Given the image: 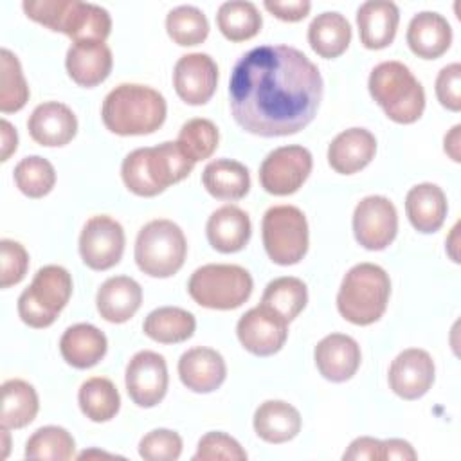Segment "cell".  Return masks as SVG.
I'll return each instance as SVG.
<instances>
[{"label": "cell", "instance_id": "d6986e66", "mask_svg": "<svg viewBox=\"0 0 461 461\" xmlns=\"http://www.w3.org/2000/svg\"><path fill=\"white\" fill-rule=\"evenodd\" d=\"M27 130L32 140L41 146H65L76 137L77 119L67 104L47 101L32 110Z\"/></svg>", "mask_w": 461, "mask_h": 461}, {"label": "cell", "instance_id": "52a82bcc", "mask_svg": "<svg viewBox=\"0 0 461 461\" xmlns=\"http://www.w3.org/2000/svg\"><path fill=\"white\" fill-rule=\"evenodd\" d=\"M254 281L240 265L209 263L196 268L187 283L191 299L211 310L240 308L252 294Z\"/></svg>", "mask_w": 461, "mask_h": 461}, {"label": "cell", "instance_id": "30bf717a", "mask_svg": "<svg viewBox=\"0 0 461 461\" xmlns=\"http://www.w3.org/2000/svg\"><path fill=\"white\" fill-rule=\"evenodd\" d=\"M263 245L277 265H295L308 250V221L295 205H274L261 221Z\"/></svg>", "mask_w": 461, "mask_h": 461}, {"label": "cell", "instance_id": "f35d334b", "mask_svg": "<svg viewBox=\"0 0 461 461\" xmlns=\"http://www.w3.org/2000/svg\"><path fill=\"white\" fill-rule=\"evenodd\" d=\"M166 31L175 43L182 47H191L202 43L207 38L209 22L198 7L178 5L167 13Z\"/></svg>", "mask_w": 461, "mask_h": 461}, {"label": "cell", "instance_id": "f1b7e54d", "mask_svg": "<svg viewBox=\"0 0 461 461\" xmlns=\"http://www.w3.org/2000/svg\"><path fill=\"white\" fill-rule=\"evenodd\" d=\"M254 430L267 443H286L301 430L299 411L283 400H267L254 412Z\"/></svg>", "mask_w": 461, "mask_h": 461}, {"label": "cell", "instance_id": "83f0119b", "mask_svg": "<svg viewBox=\"0 0 461 461\" xmlns=\"http://www.w3.org/2000/svg\"><path fill=\"white\" fill-rule=\"evenodd\" d=\"M447 196L436 184L423 182L409 189L405 196V212L412 227L423 234L436 232L447 216Z\"/></svg>", "mask_w": 461, "mask_h": 461}, {"label": "cell", "instance_id": "e0dca14e", "mask_svg": "<svg viewBox=\"0 0 461 461\" xmlns=\"http://www.w3.org/2000/svg\"><path fill=\"white\" fill-rule=\"evenodd\" d=\"M436 367L432 357L420 348H409L396 355L389 366V387L403 400L421 398L434 384Z\"/></svg>", "mask_w": 461, "mask_h": 461}, {"label": "cell", "instance_id": "836d02e7", "mask_svg": "<svg viewBox=\"0 0 461 461\" xmlns=\"http://www.w3.org/2000/svg\"><path fill=\"white\" fill-rule=\"evenodd\" d=\"M81 412L92 421H108L121 409V396L112 380L104 376H92L85 380L77 393Z\"/></svg>", "mask_w": 461, "mask_h": 461}, {"label": "cell", "instance_id": "6da1fadb", "mask_svg": "<svg viewBox=\"0 0 461 461\" xmlns=\"http://www.w3.org/2000/svg\"><path fill=\"white\" fill-rule=\"evenodd\" d=\"M322 76L290 45H261L234 65L229 99L234 121L249 133L283 137L306 128L322 99Z\"/></svg>", "mask_w": 461, "mask_h": 461}, {"label": "cell", "instance_id": "44dd1931", "mask_svg": "<svg viewBox=\"0 0 461 461\" xmlns=\"http://www.w3.org/2000/svg\"><path fill=\"white\" fill-rule=\"evenodd\" d=\"M113 58L104 41H76L67 50L65 67L74 83L81 86H95L112 72Z\"/></svg>", "mask_w": 461, "mask_h": 461}, {"label": "cell", "instance_id": "7c38bea8", "mask_svg": "<svg viewBox=\"0 0 461 461\" xmlns=\"http://www.w3.org/2000/svg\"><path fill=\"white\" fill-rule=\"evenodd\" d=\"M124 229L106 214L86 220L79 234V254L92 270H108L115 267L124 252Z\"/></svg>", "mask_w": 461, "mask_h": 461}, {"label": "cell", "instance_id": "8992f818", "mask_svg": "<svg viewBox=\"0 0 461 461\" xmlns=\"http://www.w3.org/2000/svg\"><path fill=\"white\" fill-rule=\"evenodd\" d=\"M369 94L400 124L416 122L425 110V90L402 61H382L369 74Z\"/></svg>", "mask_w": 461, "mask_h": 461}, {"label": "cell", "instance_id": "4dcf8cb0", "mask_svg": "<svg viewBox=\"0 0 461 461\" xmlns=\"http://www.w3.org/2000/svg\"><path fill=\"white\" fill-rule=\"evenodd\" d=\"M351 41V25L344 14L326 11L308 25V43L315 54L331 59L340 56Z\"/></svg>", "mask_w": 461, "mask_h": 461}, {"label": "cell", "instance_id": "f546056e", "mask_svg": "<svg viewBox=\"0 0 461 461\" xmlns=\"http://www.w3.org/2000/svg\"><path fill=\"white\" fill-rule=\"evenodd\" d=\"M202 184L218 200H240L250 189V175L238 160L216 158L203 167Z\"/></svg>", "mask_w": 461, "mask_h": 461}, {"label": "cell", "instance_id": "9c48e42d", "mask_svg": "<svg viewBox=\"0 0 461 461\" xmlns=\"http://www.w3.org/2000/svg\"><path fill=\"white\" fill-rule=\"evenodd\" d=\"M70 294L72 277L68 270L59 265H45L20 294L18 315L31 328H47L67 306Z\"/></svg>", "mask_w": 461, "mask_h": 461}, {"label": "cell", "instance_id": "b9f144b4", "mask_svg": "<svg viewBox=\"0 0 461 461\" xmlns=\"http://www.w3.org/2000/svg\"><path fill=\"white\" fill-rule=\"evenodd\" d=\"M182 454V438L169 429H155L139 441V456L146 461H175Z\"/></svg>", "mask_w": 461, "mask_h": 461}, {"label": "cell", "instance_id": "7dc6e473", "mask_svg": "<svg viewBox=\"0 0 461 461\" xmlns=\"http://www.w3.org/2000/svg\"><path fill=\"white\" fill-rule=\"evenodd\" d=\"M342 459L346 461H362V459H369V461H378L384 459L382 454V441L369 438V436H362L357 438L355 441H351V445L348 447V450L342 454Z\"/></svg>", "mask_w": 461, "mask_h": 461}, {"label": "cell", "instance_id": "c3c4849f", "mask_svg": "<svg viewBox=\"0 0 461 461\" xmlns=\"http://www.w3.org/2000/svg\"><path fill=\"white\" fill-rule=\"evenodd\" d=\"M382 454L384 459H402V461H412L418 457L412 445L405 439H385L382 441Z\"/></svg>", "mask_w": 461, "mask_h": 461}, {"label": "cell", "instance_id": "277c9868", "mask_svg": "<svg viewBox=\"0 0 461 461\" xmlns=\"http://www.w3.org/2000/svg\"><path fill=\"white\" fill-rule=\"evenodd\" d=\"M25 14L76 41H104L112 31L108 11L81 0H23Z\"/></svg>", "mask_w": 461, "mask_h": 461}, {"label": "cell", "instance_id": "f907efd6", "mask_svg": "<svg viewBox=\"0 0 461 461\" xmlns=\"http://www.w3.org/2000/svg\"><path fill=\"white\" fill-rule=\"evenodd\" d=\"M459 130L461 126L456 124L447 135H445V153L454 160V162H459Z\"/></svg>", "mask_w": 461, "mask_h": 461}, {"label": "cell", "instance_id": "4316f807", "mask_svg": "<svg viewBox=\"0 0 461 461\" xmlns=\"http://www.w3.org/2000/svg\"><path fill=\"white\" fill-rule=\"evenodd\" d=\"M108 349L106 335L88 322H79L65 330L59 339V353L63 360L76 369L95 366Z\"/></svg>", "mask_w": 461, "mask_h": 461}, {"label": "cell", "instance_id": "d590c367", "mask_svg": "<svg viewBox=\"0 0 461 461\" xmlns=\"http://www.w3.org/2000/svg\"><path fill=\"white\" fill-rule=\"evenodd\" d=\"M308 303L306 285L299 277L283 276L270 281L261 295V304L274 310L286 322L294 321Z\"/></svg>", "mask_w": 461, "mask_h": 461}, {"label": "cell", "instance_id": "bcb514c9", "mask_svg": "<svg viewBox=\"0 0 461 461\" xmlns=\"http://www.w3.org/2000/svg\"><path fill=\"white\" fill-rule=\"evenodd\" d=\"M263 5L268 13L283 22H299L312 9V4L308 0H265Z\"/></svg>", "mask_w": 461, "mask_h": 461}, {"label": "cell", "instance_id": "7402d4cb", "mask_svg": "<svg viewBox=\"0 0 461 461\" xmlns=\"http://www.w3.org/2000/svg\"><path fill=\"white\" fill-rule=\"evenodd\" d=\"M376 153V139L366 128L340 131L328 148V164L340 175H353L364 169Z\"/></svg>", "mask_w": 461, "mask_h": 461}, {"label": "cell", "instance_id": "9a60e30c", "mask_svg": "<svg viewBox=\"0 0 461 461\" xmlns=\"http://www.w3.org/2000/svg\"><path fill=\"white\" fill-rule=\"evenodd\" d=\"M167 366L162 355L144 349L135 353L124 375L126 391L131 402L139 407H155L162 402L167 391Z\"/></svg>", "mask_w": 461, "mask_h": 461}, {"label": "cell", "instance_id": "cb8c5ba5", "mask_svg": "<svg viewBox=\"0 0 461 461\" xmlns=\"http://www.w3.org/2000/svg\"><path fill=\"white\" fill-rule=\"evenodd\" d=\"M407 43L418 58L436 59L448 50L452 43V27L443 14L421 11L409 22Z\"/></svg>", "mask_w": 461, "mask_h": 461}, {"label": "cell", "instance_id": "8d00e7d4", "mask_svg": "<svg viewBox=\"0 0 461 461\" xmlns=\"http://www.w3.org/2000/svg\"><path fill=\"white\" fill-rule=\"evenodd\" d=\"M74 452L76 441L72 434L58 425L38 429L25 443V457L29 459L68 461L74 457Z\"/></svg>", "mask_w": 461, "mask_h": 461}, {"label": "cell", "instance_id": "2e32d148", "mask_svg": "<svg viewBox=\"0 0 461 461\" xmlns=\"http://www.w3.org/2000/svg\"><path fill=\"white\" fill-rule=\"evenodd\" d=\"M218 85V67L205 52L184 54L173 68V86L176 95L193 106L205 104Z\"/></svg>", "mask_w": 461, "mask_h": 461}, {"label": "cell", "instance_id": "7a4b0ae2", "mask_svg": "<svg viewBox=\"0 0 461 461\" xmlns=\"http://www.w3.org/2000/svg\"><path fill=\"white\" fill-rule=\"evenodd\" d=\"M178 142L166 140L153 148L130 151L121 166L124 185L137 196H155L171 184L184 180L194 167Z\"/></svg>", "mask_w": 461, "mask_h": 461}, {"label": "cell", "instance_id": "ba28073f", "mask_svg": "<svg viewBox=\"0 0 461 461\" xmlns=\"http://www.w3.org/2000/svg\"><path fill=\"white\" fill-rule=\"evenodd\" d=\"M187 254L184 230L171 220L148 221L135 240V263L151 277H169L176 274Z\"/></svg>", "mask_w": 461, "mask_h": 461}, {"label": "cell", "instance_id": "1f68e13d", "mask_svg": "<svg viewBox=\"0 0 461 461\" xmlns=\"http://www.w3.org/2000/svg\"><path fill=\"white\" fill-rule=\"evenodd\" d=\"M196 319L191 312L178 306H160L144 319V333L160 344H176L193 337Z\"/></svg>", "mask_w": 461, "mask_h": 461}, {"label": "cell", "instance_id": "ffe728a7", "mask_svg": "<svg viewBox=\"0 0 461 461\" xmlns=\"http://www.w3.org/2000/svg\"><path fill=\"white\" fill-rule=\"evenodd\" d=\"M178 376L182 384L194 393H212L225 382L227 366L216 349L196 346L182 353Z\"/></svg>", "mask_w": 461, "mask_h": 461}, {"label": "cell", "instance_id": "7bdbcfd3", "mask_svg": "<svg viewBox=\"0 0 461 461\" xmlns=\"http://www.w3.org/2000/svg\"><path fill=\"white\" fill-rule=\"evenodd\" d=\"M194 461H214V459H227V461H245L247 452L241 445L225 432H207L200 438L196 454L193 456Z\"/></svg>", "mask_w": 461, "mask_h": 461}, {"label": "cell", "instance_id": "603a6c76", "mask_svg": "<svg viewBox=\"0 0 461 461\" xmlns=\"http://www.w3.org/2000/svg\"><path fill=\"white\" fill-rule=\"evenodd\" d=\"M400 22V11L389 0H367L357 11L360 41L366 49H384L393 43Z\"/></svg>", "mask_w": 461, "mask_h": 461}, {"label": "cell", "instance_id": "60d3db41", "mask_svg": "<svg viewBox=\"0 0 461 461\" xmlns=\"http://www.w3.org/2000/svg\"><path fill=\"white\" fill-rule=\"evenodd\" d=\"M218 140L220 133L216 124L203 117H194L184 122L176 139L184 153L194 162L209 158L218 148Z\"/></svg>", "mask_w": 461, "mask_h": 461}, {"label": "cell", "instance_id": "5b68a950", "mask_svg": "<svg viewBox=\"0 0 461 461\" xmlns=\"http://www.w3.org/2000/svg\"><path fill=\"white\" fill-rule=\"evenodd\" d=\"M391 279L387 272L375 263H358L351 267L339 288V313L351 324L369 326L376 322L389 303Z\"/></svg>", "mask_w": 461, "mask_h": 461}, {"label": "cell", "instance_id": "ab89813d", "mask_svg": "<svg viewBox=\"0 0 461 461\" xmlns=\"http://www.w3.org/2000/svg\"><path fill=\"white\" fill-rule=\"evenodd\" d=\"M16 187L29 198H41L49 194L56 184L54 166L38 155L22 158L14 166Z\"/></svg>", "mask_w": 461, "mask_h": 461}, {"label": "cell", "instance_id": "d4e9b609", "mask_svg": "<svg viewBox=\"0 0 461 461\" xmlns=\"http://www.w3.org/2000/svg\"><path fill=\"white\" fill-rule=\"evenodd\" d=\"M250 218L236 205L218 207L207 220L205 234L211 247L221 254H232L241 250L250 240Z\"/></svg>", "mask_w": 461, "mask_h": 461}, {"label": "cell", "instance_id": "ac0fdd59", "mask_svg": "<svg viewBox=\"0 0 461 461\" xmlns=\"http://www.w3.org/2000/svg\"><path fill=\"white\" fill-rule=\"evenodd\" d=\"M315 366L319 373L330 382H346L349 380L360 366V346L358 342L344 333H330L313 351Z\"/></svg>", "mask_w": 461, "mask_h": 461}, {"label": "cell", "instance_id": "681fc988", "mask_svg": "<svg viewBox=\"0 0 461 461\" xmlns=\"http://www.w3.org/2000/svg\"><path fill=\"white\" fill-rule=\"evenodd\" d=\"M0 131H2V155H0V160H7L11 157V153L16 151V146H18V135H16V130L13 128V124L5 119L0 121Z\"/></svg>", "mask_w": 461, "mask_h": 461}, {"label": "cell", "instance_id": "8fae6325", "mask_svg": "<svg viewBox=\"0 0 461 461\" xmlns=\"http://www.w3.org/2000/svg\"><path fill=\"white\" fill-rule=\"evenodd\" d=\"M313 158L304 146L290 144L270 151L259 166L261 187L276 196L295 193L312 173Z\"/></svg>", "mask_w": 461, "mask_h": 461}, {"label": "cell", "instance_id": "3957f363", "mask_svg": "<svg viewBox=\"0 0 461 461\" xmlns=\"http://www.w3.org/2000/svg\"><path fill=\"white\" fill-rule=\"evenodd\" d=\"M167 113L164 95L146 85L122 83L103 101L101 119L115 135H148L157 131Z\"/></svg>", "mask_w": 461, "mask_h": 461}, {"label": "cell", "instance_id": "816d5d0a", "mask_svg": "<svg viewBox=\"0 0 461 461\" xmlns=\"http://www.w3.org/2000/svg\"><path fill=\"white\" fill-rule=\"evenodd\" d=\"M2 438H4V452H2V457L7 456V448H9V438H7V429L2 427Z\"/></svg>", "mask_w": 461, "mask_h": 461}, {"label": "cell", "instance_id": "ee69618b", "mask_svg": "<svg viewBox=\"0 0 461 461\" xmlns=\"http://www.w3.org/2000/svg\"><path fill=\"white\" fill-rule=\"evenodd\" d=\"M0 286L9 288L20 283L29 268V254L25 247L13 240L0 241Z\"/></svg>", "mask_w": 461, "mask_h": 461}, {"label": "cell", "instance_id": "484cf974", "mask_svg": "<svg viewBox=\"0 0 461 461\" xmlns=\"http://www.w3.org/2000/svg\"><path fill=\"white\" fill-rule=\"evenodd\" d=\"M142 303L140 285L128 276L108 277L97 290L95 304L99 315L108 322L130 321Z\"/></svg>", "mask_w": 461, "mask_h": 461}, {"label": "cell", "instance_id": "5bb4252c", "mask_svg": "<svg viewBox=\"0 0 461 461\" xmlns=\"http://www.w3.org/2000/svg\"><path fill=\"white\" fill-rule=\"evenodd\" d=\"M236 333L241 346L256 357H270L277 353L288 337V322L265 304H258L245 312L238 324Z\"/></svg>", "mask_w": 461, "mask_h": 461}, {"label": "cell", "instance_id": "4fadbf2b", "mask_svg": "<svg viewBox=\"0 0 461 461\" xmlns=\"http://www.w3.org/2000/svg\"><path fill=\"white\" fill-rule=\"evenodd\" d=\"M398 232L394 203L380 194L362 198L353 211L355 240L367 250H382L393 243Z\"/></svg>", "mask_w": 461, "mask_h": 461}, {"label": "cell", "instance_id": "e575fe53", "mask_svg": "<svg viewBox=\"0 0 461 461\" xmlns=\"http://www.w3.org/2000/svg\"><path fill=\"white\" fill-rule=\"evenodd\" d=\"M216 23L227 40L245 41L259 32L263 18L252 2L230 0L220 5L216 13Z\"/></svg>", "mask_w": 461, "mask_h": 461}, {"label": "cell", "instance_id": "74e56055", "mask_svg": "<svg viewBox=\"0 0 461 461\" xmlns=\"http://www.w3.org/2000/svg\"><path fill=\"white\" fill-rule=\"evenodd\" d=\"M0 110L18 112L29 101V86L18 58L7 49L0 50Z\"/></svg>", "mask_w": 461, "mask_h": 461}, {"label": "cell", "instance_id": "d6a6232c", "mask_svg": "<svg viewBox=\"0 0 461 461\" xmlns=\"http://www.w3.org/2000/svg\"><path fill=\"white\" fill-rule=\"evenodd\" d=\"M40 403L36 389L20 378H11L2 384V412L0 425L5 429H22L38 414Z\"/></svg>", "mask_w": 461, "mask_h": 461}, {"label": "cell", "instance_id": "f6af8a7d", "mask_svg": "<svg viewBox=\"0 0 461 461\" xmlns=\"http://www.w3.org/2000/svg\"><path fill=\"white\" fill-rule=\"evenodd\" d=\"M436 95L441 106L450 112L461 110V65L450 63L443 67L436 77Z\"/></svg>", "mask_w": 461, "mask_h": 461}]
</instances>
